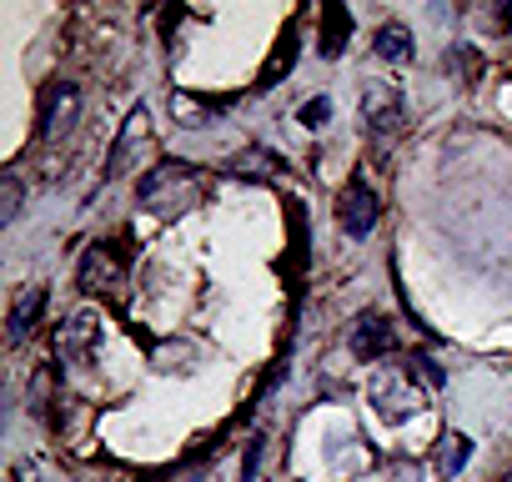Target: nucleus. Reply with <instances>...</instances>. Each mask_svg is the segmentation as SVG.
Wrapping results in <instances>:
<instances>
[{
	"instance_id": "obj_15",
	"label": "nucleus",
	"mask_w": 512,
	"mask_h": 482,
	"mask_svg": "<svg viewBox=\"0 0 512 482\" xmlns=\"http://www.w3.org/2000/svg\"><path fill=\"white\" fill-rule=\"evenodd\" d=\"M467 457H472V442H467L462 432H447V437L437 442V452H432V467H437L442 477H457V472L467 467Z\"/></svg>"
},
{
	"instance_id": "obj_17",
	"label": "nucleus",
	"mask_w": 512,
	"mask_h": 482,
	"mask_svg": "<svg viewBox=\"0 0 512 482\" xmlns=\"http://www.w3.org/2000/svg\"><path fill=\"white\" fill-rule=\"evenodd\" d=\"M402 367H407V377H412V382H422L427 392H442V387H447V367H442V362H432L427 352H412Z\"/></svg>"
},
{
	"instance_id": "obj_12",
	"label": "nucleus",
	"mask_w": 512,
	"mask_h": 482,
	"mask_svg": "<svg viewBox=\"0 0 512 482\" xmlns=\"http://www.w3.org/2000/svg\"><path fill=\"white\" fill-rule=\"evenodd\" d=\"M226 171L241 176V181H277V156H272L267 146H241Z\"/></svg>"
},
{
	"instance_id": "obj_16",
	"label": "nucleus",
	"mask_w": 512,
	"mask_h": 482,
	"mask_svg": "<svg viewBox=\"0 0 512 482\" xmlns=\"http://www.w3.org/2000/svg\"><path fill=\"white\" fill-rule=\"evenodd\" d=\"M322 21H327V31H322V56H342V46H347V36H352V16H347L342 6H322Z\"/></svg>"
},
{
	"instance_id": "obj_5",
	"label": "nucleus",
	"mask_w": 512,
	"mask_h": 482,
	"mask_svg": "<svg viewBox=\"0 0 512 482\" xmlns=\"http://www.w3.org/2000/svg\"><path fill=\"white\" fill-rule=\"evenodd\" d=\"M81 86L76 81H51L46 96H41V141H56L66 136L76 121H81Z\"/></svg>"
},
{
	"instance_id": "obj_11",
	"label": "nucleus",
	"mask_w": 512,
	"mask_h": 482,
	"mask_svg": "<svg viewBox=\"0 0 512 482\" xmlns=\"http://www.w3.org/2000/svg\"><path fill=\"white\" fill-rule=\"evenodd\" d=\"M46 282H31L16 302H11V342H26L31 332H36V322H41V312H46Z\"/></svg>"
},
{
	"instance_id": "obj_2",
	"label": "nucleus",
	"mask_w": 512,
	"mask_h": 482,
	"mask_svg": "<svg viewBox=\"0 0 512 482\" xmlns=\"http://www.w3.org/2000/svg\"><path fill=\"white\" fill-rule=\"evenodd\" d=\"M76 287L86 297H101V302H121L126 292V262L111 241H91L81 252V267H76Z\"/></svg>"
},
{
	"instance_id": "obj_8",
	"label": "nucleus",
	"mask_w": 512,
	"mask_h": 482,
	"mask_svg": "<svg viewBox=\"0 0 512 482\" xmlns=\"http://www.w3.org/2000/svg\"><path fill=\"white\" fill-rule=\"evenodd\" d=\"M96 342H101V322L91 312H76L56 332V357L66 367H86V362H96Z\"/></svg>"
},
{
	"instance_id": "obj_13",
	"label": "nucleus",
	"mask_w": 512,
	"mask_h": 482,
	"mask_svg": "<svg viewBox=\"0 0 512 482\" xmlns=\"http://www.w3.org/2000/svg\"><path fill=\"white\" fill-rule=\"evenodd\" d=\"M297 36H302V21L292 16V21H287V31H282V46L272 51V61H267L262 81H256V86H262V91H267V86H277V81H282V76L292 71V61H297Z\"/></svg>"
},
{
	"instance_id": "obj_9",
	"label": "nucleus",
	"mask_w": 512,
	"mask_h": 482,
	"mask_svg": "<svg viewBox=\"0 0 512 482\" xmlns=\"http://www.w3.org/2000/svg\"><path fill=\"white\" fill-rule=\"evenodd\" d=\"M392 352H397L392 322L377 317V312H367V317L352 327V357H357V362H377V357H392Z\"/></svg>"
},
{
	"instance_id": "obj_18",
	"label": "nucleus",
	"mask_w": 512,
	"mask_h": 482,
	"mask_svg": "<svg viewBox=\"0 0 512 482\" xmlns=\"http://www.w3.org/2000/svg\"><path fill=\"white\" fill-rule=\"evenodd\" d=\"M21 206H26V186H21V176L16 171H6V181H0V221H16L21 216Z\"/></svg>"
},
{
	"instance_id": "obj_6",
	"label": "nucleus",
	"mask_w": 512,
	"mask_h": 482,
	"mask_svg": "<svg viewBox=\"0 0 512 482\" xmlns=\"http://www.w3.org/2000/svg\"><path fill=\"white\" fill-rule=\"evenodd\" d=\"M377 216H382V206H377L372 186H367L362 176H352V181L342 186V196H337V221H342V231H347L352 241H362V236H372Z\"/></svg>"
},
{
	"instance_id": "obj_14",
	"label": "nucleus",
	"mask_w": 512,
	"mask_h": 482,
	"mask_svg": "<svg viewBox=\"0 0 512 482\" xmlns=\"http://www.w3.org/2000/svg\"><path fill=\"white\" fill-rule=\"evenodd\" d=\"M372 51H377L382 61H392V66H407V61L417 56V46H412V31H407V26H382Z\"/></svg>"
},
{
	"instance_id": "obj_21",
	"label": "nucleus",
	"mask_w": 512,
	"mask_h": 482,
	"mask_svg": "<svg viewBox=\"0 0 512 482\" xmlns=\"http://www.w3.org/2000/svg\"><path fill=\"white\" fill-rule=\"evenodd\" d=\"M256 462H262V437H251V442H246V462H241V482H251V477H256Z\"/></svg>"
},
{
	"instance_id": "obj_7",
	"label": "nucleus",
	"mask_w": 512,
	"mask_h": 482,
	"mask_svg": "<svg viewBox=\"0 0 512 482\" xmlns=\"http://www.w3.org/2000/svg\"><path fill=\"white\" fill-rule=\"evenodd\" d=\"M141 151H151V111H146V106H131V116L121 121V136H116V146H111L106 176H126Z\"/></svg>"
},
{
	"instance_id": "obj_4",
	"label": "nucleus",
	"mask_w": 512,
	"mask_h": 482,
	"mask_svg": "<svg viewBox=\"0 0 512 482\" xmlns=\"http://www.w3.org/2000/svg\"><path fill=\"white\" fill-rule=\"evenodd\" d=\"M372 402H377V412H382L387 422H402V417H412V412L422 407V392H417V382L407 377V367H382V372L372 377Z\"/></svg>"
},
{
	"instance_id": "obj_10",
	"label": "nucleus",
	"mask_w": 512,
	"mask_h": 482,
	"mask_svg": "<svg viewBox=\"0 0 512 482\" xmlns=\"http://www.w3.org/2000/svg\"><path fill=\"white\" fill-rule=\"evenodd\" d=\"M226 106H231V96H191V91H176L171 96V116L181 126H211Z\"/></svg>"
},
{
	"instance_id": "obj_22",
	"label": "nucleus",
	"mask_w": 512,
	"mask_h": 482,
	"mask_svg": "<svg viewBox=\"0 0 512 482\" xmlns=\"http://www.w3.org/2000/svg\"><path fill=\"white\" fill-rule=\"evenodd\" d=\"M502 482H512V472H507V477H502Z\"/></svg>"
},
{
	"instance_id": "obj_1",
	"label": "nucleus",
	"mask_w": 512,
	"mask_h": 482,
	"mask_svg": "<svg viewBox=\"0 0 512 482\" xmlns=\"http://www.w3.org/2000/svg\"><path fill=\"white\" fill-rule=\"evenodd\" d=\"M206 191H211L206 171L191 166V161H176V156H161V161L136 181V201H141V211H151V216H161V221H171V216L201 206Z\"/></svg>"
},
{
	"instance_id": "obj_3",
	"label": "nucleus",
	"mask_w": 512,
	"mask_h": 482,
	"mask_svg": "<svg viewBox=\"0 0 512 482\" xmlns=\"http://www.w3.org/2000/svg\"><path fill=\"white\" fill-rule=\"evenodd\" d=\"M362 121H367V136L387 141L407 126V101L392 81H367L362 86Z\"/></svg>"
},
{
	"instance_id": "obj_19",
	"label": "nucleus",
	"mask_w": 512,
	"mask_h": 482,
	"mask_svg": "<svg viewBox=\"0 0 512 482\" xmlns=\"http://www.w3.org/2000/svg\"><path fill=\"white\" fill-rule=\"evenodd\" d=\"M51 397H56V377H51V367H46V372L31 377V412H36V417H51V412H56Z\"/></svg>"
},
{
	"instance_id": "obj_20",
	"label": "nucleus",
	"mask_w": 512,
	"mask_h": 482,
	"mask_svg": "<svg viewBox=\"0 0 512 482\" xmlns=\"http://www.w3.org/2000/svg\"><path fill=\"white\" fill-rule=\"evenodd\" d=\"M327 116H332V101H327V96H312V101L297 111V121H302L307 131H322V126H327Z\"/></svg>"
}]
</instances>
